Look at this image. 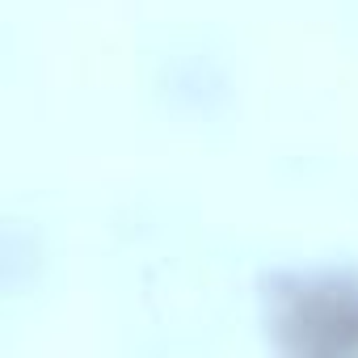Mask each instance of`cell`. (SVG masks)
<instances>
[{"instance_id": "1", "label": "cell", "mask_w": 358, "mask_h": 358, "mask_svg": "<svg viewBox=\"0 0 358 358\" xmlns=\"http://www.w3.org/2000/svg\"><path fill=\"white\" fill-rule=\"evenodd\" d=\"M278 341L303 358H358V282H303L278 308Z\"/></svg>"}]
</instances>
